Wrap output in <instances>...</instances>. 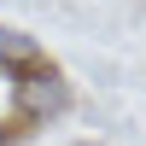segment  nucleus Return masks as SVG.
<instances>
[{
	"label": "nucleus",
	"instance_id": "1",
	"mask_svg": "<svg viewBox=\"0 0 146 146\" xmlns=\"http://www.w3.org/2000/svg\"><path fill=\"white\" fill-rule=\"evenodd\" d=\"M70 76L53 64V58H41V64H29V70H18L12 76V129H47V123H58V117L70 111Z\"/></svg>",
	"mask_w": 146,
	"mask_h": 146
},
{
	"label": "nucleus",
	"instance_id": "2",
	"mask_svg": "<svg viewBox=\"0 0 146 146\" xmlns=\"http://www.w3.org/2000/svg\"><path fill=\"white\" fill-rule=\"evenodd\" d=\"M41 41H35L29 29H18V23H0V76H18V70H29V64H41Z\"/></svg>",
	"mask_w": 146,
	"mask_h": 146
},
{
	"label": "nucleus",
	"instance_id": "3",
	"mask_svg": "<svg viewBox=\"0 0 146 146\" xmlns=\"http://www.w3.org/2000/svg\"><path fill=\"white\" fill-rule=\"evenodd\" d=\"M12 140H18V129H12V123H0V146H12Z\"/></svg>",
	"mask_w": 146,
	"mask_h": 146
}]
</instances>
